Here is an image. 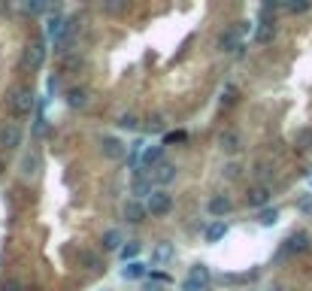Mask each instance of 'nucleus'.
Segmentation results:
<instances>
[{
  "label": "nucleus",
  "mask_w": 312,
  "mask_h": 291,
  "mask_svg": "<svg viewBox=\"0 0 312 291\" xmlns=\"http://www.w3.org/2000/svg\"><path fill=\"white\" fill-rule=\"evenodd\" d=\"M146 206H149V216L164 219V216H170V210H173V194H170L167 188H155V194L146 200Z\"/></svg>",
  "instance_id": "nucleus-1"
},
{
  "label": "nucleus",
  "mask_w": 312,
  "mask_h": 291,
  "mask_svg": "<svg viewBox=\"0 0 312 291\" xmlns=\"http://www.w3.org/2000/svg\"><path fill=\"white\" fill-rule=\"evenodd\" d=\"M36 106V97L30 88H15L12 91V112L15 115H30V109Z\"/></svg>",
  "instance_id": "nucleus-2"
},
{
  "label": "nucleus",
  "mask_w": 312,
  "mask_h": 291,
  "mask_svg": "<svg viewBox=\"0 0 312 291\" xmlns=\"http://www.w3.org/2000/svg\"><path fill=\"white\" fill-rule=\"evenodd\" d=\"M130 194H133V200H140V197H152L155 194V188H152V179H146V170L143 167H137L133 170V176H130Z\"/></svg>",
  "instance_id": "nucleus-3"
},
{
  "label": "nucleus",
  "mask_w": 312,
  "mask_h": 291,
  "mask_svg": "<svg viewBox=\"0 0 312 291\" xmlns=\"http://www.w3.org/2000/svg\"><path fill=\"white\" fill-rule=\"evenodd\" d=\"M303 252H309V234H306V231H294V234L285 240L282 255H303Z\"/></svg>",
  "instance_id": "nucleus-4"
},
{
  "label": "nucleus",
  "mask_w": 312,
  "mask_h": 291,
  "mask_svg": "<svg viewBox=\"0 0 312 291\" xmlns=\"http://www.w3.org/2000/svg\"><path fill=\"white\" fill-rule=\"evenodd\" d=\"M0 146H6V149H18L21 146V128L15 121H6L0 128Z\"/></svg>",
  "instance_id": "nucleus-5"
},
{
  "label": "nucleus",
  "mask_w": 312,
  "mask_h": 291,
  "mask_svg": "<svg viewBox=\"0 0 312 291\" xmlns=\"http://www.w3.org/2000/svg\"><path fill=\"white\" fill-rule=\"evenodd\" d=\"M100 149H103V155H106V158H112V161H118V158H124V155H127V146H124L118 137H109V134L100 140Z\"/></svg>",
  "instance_id": "nucleus-6"
},
{
  "label": "nucleus",
  "mask_w": 312,
  "mask_h": 291,
  "mask_svg": "<svg viewBox=\"0 0 312 291\" xmlns=\"http://www.w3.org/2000/svg\"><path fill=\"white\" fill-rule=\"evenodd\" d=\"M176 258V246L173 243H167V240H161L158 246H152V264H158V267H164V264H170Z\"/></svg>",
  "instance_id": "nucleus-7"
},
{
  "label": "nucleus",
  "mask_w": 312,
  "mask_h": 291,
  "mask_svg": "<svg viewBox=\"0 0 312 291\" xmlns=\"http://www.w3.org/2000/svg\"><path fill=\"white\" fill-rule=\"evenodd\" d=\"M246 203L255 206V210H267V203H270V185H255L246 194Z\"/></svg>",
  "instance_id": "nucleus-8"
},
{
  "label": "nucleus",
  "mask_w": 312,
  "mask_h": 291,
  "mask_svg": "<svg viewBox=\"0 0 312 291\" xmlns=\"http://www.w3.org/2000/svg\"><path fill=\"white\" fill-rule=\"evenodd\" d=\"M206 210H209V216H215V219H225V216L234 210V200H231L228 194H215V197L206 203Z\"/></svg>",
  "instance_id": "nucleus-9"
},
{
  "label": "nucleus",
  "mask_w": 312,
  "mask_h": 291,
  "mask_svg": "<svg viewBox=\"0 0 312 291\" xmlns=\"http://www.w3.org/2000/svg\"><path fill=\"white\" fill-rule=\"evenodd\" d=\"M146 216H149V206H146V203H140V200H127V203H124V219H127L130 225H143Z\"/></svg>",
  "instance_id": "nucleus-10"
},
{
  "label": "nucleus",
  "mask_w": 312,
  "mask_h": 291,
  "mask_svg": "<svg viewBox=\"0 0 312 291\" xmlns=\"http://www.w3.org/2000/svg\"><path fill=\"white\" fill-rule=\"evenodd\" d=\"M161 164H164V146H149V149L143 152L140 167H143V170H155V167H161Z\"/></svg>",
  "instance_id": "nucleus-11"
},
{
  "label": "nucleus",
  "mask_w": 312,
  "mask_h": 291,
  "mask_svg": "<svg viewBox=\"0 0 312 291\" xmlns=\"http://www.w3.org/2000/svg\"><path fill=\"white\" fill-rule=\"evenodd\" d=\"M228 237V222L225 219H215V222H209L206 228H203V240L206 243H218V240H225Z\"/></svg>",
  "instance_id": "nucleus-12"
},
{
  "label": "nucleus",
  "mask_w": 312,
  "mask_h": 291,
  "mask_svg": "<svg viewBox=\"0 0 312 291\" xmlns=\"http://www.w3.org/2000/svg\"><path fill=\"white\" fill-rule=\"evenodd\" d=\"M215 46H218L221 52H237V55L243 52V39H240V33H237V30H225V33L218 36V43H215Z\"/></svg>",
  "instance_id": "nucleus-13"
},
{
  "label": "nucleus",
  "mask_w": 312,
  "mask_h": 291,
  "mask_svg": "<svg viewBox=\"0 0 312 291\" xmlns=\"http://www.w3.org/2000/svg\"><path fill=\"white\" fill-rule=\"evenodd\" d=\"M100 243H103V249H106V252H121V249H124V237H121V231H118V228H109V231L100 237Z\"/></svg>",
  "instance_id": "nucleus-14"
},
{
  "label": "nucleus",
  "mask_w": 312,
  "mask_h": 291,
  "mask_svg": "<svg viewBox=\"0 0 312 291\" xmlns=\"http://www.w3.org/2000/svg\"><path fill=\"white\" fill-rule=\"evenodd\" d=\"M276 33V18H261L258 21V30H255V39L258 43H270Z\"/></svg>",
  "instance_id": "nucleus-15"
},
{
  "label": "nucleus",
  "mask_w": 312,
  "mask_h": 291,
  "mask_svg": "<svg viewBox=\"0 0 312 291\" xmlns=\"http://www.w3.org/2000/svg\"><path fill=\"white\" fill-rule=\"evenodd\" d=\"M218 143H221V152H228V155H237V152H240V146H243V140H240V134H237V131H225Z\"/></svg>",
  "instance_id": "nucleus-16"
},
{
  "label": "nucleus",
  "mask_w": 312,
  "mask_h": 291,
  "mask_svg": "<svg viewBox=\"0 0 312 291\" xmlns=\"http://www.w3.org/2000/svg\"><path fill=\"white\" fill-rule=\"evenodd\" d=\"M176 179V164H170V161H164L161 167H155V182L164 188V185H170Z\"/></svg>",
  "instance_id": "nucleus-17"
},
{
  "label": "nucleus",
  "mask_w": 312,
  "mask_h": 291,
  "mask_svg": "<svg viewBox=\"0 0 312 291\" xmlns=\"http://www.w3.org/2000/svg\"><path fill=\"white\" fill-rule=\"evenodd\" d=\"M67 106L70 109H85L88 106V91L85 88H70L67 91Z\"/></svg>",
  "instance_id": "nucleus-18"
},
{
  "label": "nucleus",
  "mask_w": 312,
  "mask_h": 291,
  "mask_svg": "<svg viewBox=\"0 0 312 291\" xmlns=\"http://www.w3.org/2000/svg\"><path fill=\"white\" fill-rule=\"evenodd\" d=\"M42 58H46V49H42V43H30V46H27V52H24V64H30V67H39V64H42Z\"/></svg>",
  "instance_id": "nucleus-19"
},
{
  "label": "nucleus",
  "mask_w": 312,
  "mask_h": 291,
  "mask_svg": "<svg viewBox=\"0 0 312 291\" xmlns=\"http://www.w3.org/2000/svg\"><path fill=\"white\" fill-rule=\"evenodd\" d=\"M146 273H149V267L143 261H130V264L121 267V279H143Z\"/></svg>",
  "instance_id": "nucleus-20"
},
{
  "label": "nucleus",
  "mask_w": 312,
  "mask_h": 291,
  "mask_svg": "<svg viewBox=\"0 0 312 291\" xmlns=\"http://www.w3.org/2000/svg\"><path fill=\"white\" fill-rule=\"evenodd\" d=\"M188 279H197V282L209 285V282H212V270H209L206 264H194V267L188 270Z\"/></svg>",
  "instance_id": "nucleus-21"
},
{
  "label": "nucleus",
  "mask_w": 312,
  "mask_h": 291,
  "mask_svg": "<svg viewBox=\"0 0 312 291\" xmlns=\"http://www.w3.org/2000/svg\"><path fill=\"white\" fill-rule=\"evenodd\" d=\"M276 222H279V210H276V206H273V210L267 206V210L258 213V225H261V228H273Z\"/></svg>",
  "instance_id": "nucleus-22"
},
{
  "label": "nucleus",
  "mask_w": 312,
  "mask_h": 291,
  "mask_svg": "<svg viewBox=\"0 0 312 291\" xmlns=\"http://www.w3.org/2000/svg\"><path fill=\"white\" fill-rule=\"evenodd\" d=\"M115 124H118V128H121V131H137V128H140V118H137V115H133V112H121V115H118V121H115Z\"/></svg>",
  "instance_id": "nucleus-23"
},
{
  "label": "nucleus",
  "mask_w": 312,
  "mask_h": 291,
  "mask_svg": "<svg viewBox=\"0 0 312 291\" xmlns=\"http://www.w3.org/2000/svg\"><path fill=\"white\" fill-rule=\"evenodd\" d=\"M118 255H121V261H124V264L137 261V255H140V243H133V240H130V243H124V249H121Z\"/></svg>",
  "instance_id": "nucleus-24"
},
{
  "label": "nucleus",
  "mask_w": 312,
  "mask_h": 291,
  "mask_svg": "<svg viewBox=\"0 0 312 291\" xmlns=\"http://www.w3.org/2000/svg\"><path fill=\"white\" fill-rule=\"evenodd\" d=\"M79 261H82L88 270H97V267H100V258H97L94 252H82V255H79Z\"/></svg>",
  "instance_id": "nucleus-25"
},
{
  "label": "nucleus",
  "mask_w": 312,
  "mask_h": 291,
  "mask_svg": "<svg viewBox=\"0 0 312 291\" xmlns=\"http://www.w3.org/2000/svg\"><path fill=\"white\" fill-rule=\"evenodd\" d=\"M297 146H300V149H309V146H312V131H309V128L297 131Z\"/></svg>",
  "instance_id": "nucleus-26"
},
{
  "label": "nucleus",
  "mask_w": 312,
  "mask_h": 291,
  "mask_svg": "<svg viewBox=\"0 0 312 291\" xmlns=\"http://www.w3.org/2000/svg\"><path fill=\"white\" fill-rule=\"evenodd\" d=\"M167 124H164V118H149V124H146V134H161Z\"/></svg>",
  "instance_id": "nucleus-27"
},
{
  "label": "nucleus",
  "mask_w": 312,
  "mask_h": 291,
  "mask_svg": "<svg viewBox=\"0 0 312 291\" xmlns=\"http://www.w3.org/2000/svg\"><path fill=\"white\" fill-rule=\"evenodd\" d=\"M185 137H188L185 131H173V134H167V137H164V146H170V143H182Z\"/></svg>",
  "instance_id": "nucleus-28"
},
{
  "label": "nucleus",
  "mask_w": 312,
  "mask_h": 291,
  "mask_svg": "<svg viewBox=\"0 0 312 291\" xmlns=\"http://www.w3.org/2000/svg\"><path fill=\"white\" fill-rule=\"evenodd\" d=\"M182 291H206V285L197 282V279H185V282H182Z\"/></svg>",
  "instance_id": "nucleus-29"
},
{
  "label": "nucleus",
  "mask_w": 312,
  "mask_h": 291,
  "mask_svg": "<svg viewBox=\"0 0 312 291\" xmlns=\"http://www.w3.org/2000/svg\"><path fill=\"white\" fill-rule=\"evenodd\" d=\"M0 291H24V285H21L18 279H6V282L0 285Z\"/></svg>",
  "instance_id": "nucleus-30"
},
{
  "label": "nucleus",
  "mask_w": 312,
  "mask_h": 291,
  "mask_svg": "<svg viewBox=\"0 0 312 291\" xmlns=\"http://www.w3.org/2000/svg\"><path fill=\"white\" fill-rule=\"evenodd\" d=\"M152 282H158V285H167V282H173L167 273H161V270H152Z\"/></svg>",
  "instance_id": "nucleus-31"
},
{
  "label": "nucleus",
  "mask_w": 312,
  "mask_h": 291,
  "mask_svg": "<svg viewBox=\"0 0 312 291\" xmlns=\"http://www.w3.org/2000/svg\"><path fill=\"white\" fill-rule=\"evenodd\" d=\"M36 164H39V161H36V155H33V158H24V176H30V173L36 170Z\"/></svg>",
  "instance_id": "nucleus-32"
},
{
  "label": "nucleus",
  "mask_w": 312,
  "mask_h": 291,
  "mask_svg": "<svg viewBox=\"0 0 312 291\" xmlns=\"http://www.w3.org/2000/svg\"><path fill=\"white\" fill-rule=\"evenodd\" d=\"M288 9H291V12H306L309 3H288Z\"/></svg>",
  "instance_id": "nucleus-33"
},
{
  "label": "nucleus",
  "mask_w": 312,
  "mask_h": 291,
  "mask_svg": "<svg viewBox=\"0 0 312 291\" xmlns=\"http://www.w3.org/2000/svg\"><path fill=\"white\" fill-rule=\"evenodd\" d=\"M24 9H27V12H42V9H46V6H42V3H27V6H24Z\"/></svg>",
  "instance_id": "nucleus-34"
},
{
  "label": "nucleus",
  "mask_w": 312,
  "mask_h": 291,
  "mask_svg": "<svg viewBox=\"0 0 312 291\" xmlns=\"http://www.w3.org/2000/svg\"><path fill=\"white\" fill-rule=\"evenodd\" d=\"M300 210H303V213H309V210H312V197H303V200H300Z\"/></svg>",
  "instance_id": "nucleus-35"
},
{
  "label": "nucleus",
  "mask_w": 312,
  "mask_h": 291,
  "mask_svg": "<svg viewBox=\"0 0 312 291\" xmlns=\"http://www.w3.org/2000/svg\"><path fill=\"white\" fill-rule=\"evenodd\" d=\"M143 291H164L158 282H149V285H143Z\"/></svg>",
  "instance_id": "nucleus-36"
},
{
  "label": "nucleus",
  "mask_w": 312,
  "mask_h": 291,
  "mask_svg": "<svg viewBox=\"0 0 312 291\" xmlns=\"http://www.w3.org/2000/svg\"><path fill=\"white\" fill-rule=\"evenodd\" d=\"M270 291H285V288H282V285H276V288H270Z\"/></svg>",
  "instance_id": "nucleus-37"
},
{
  "label": "nucleus",
  "mask_w": 312,
  "mask_h": 291,
  "mask_svg": "<svg viewBox=\"0 0 312 291\" xmlns=\"http://www.w3.org/2000/svg\"><path fill=\"white\" fill-rule=\"evenodd\" d=\"M0 167H3V164H0Z\"/></svg>",
  "instance_id": "nucleus-38"
}]
</instances>
